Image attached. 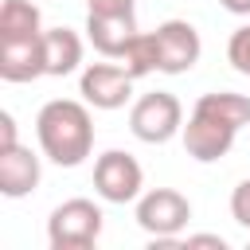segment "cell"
<instances>
[{
  "instance_id": "obj_1",
  "label": "cell",
  "mask_w": 250,
  "mask_h": 250,
  "mask_svg": "<svg viewBox=\"0 0 250 250\" xmlns=\"http://www.w3.org/2000/svg\"><path fill=\"white\" fill-rule=\"evenodd\" d=\"M35 137H39V148L51 164L59 168H78L90 148H94V121H90V109L74 98H55L39 109L35 117Z\"/></svg>"
},
{
  "instance_id": "obj_2",
  "label": "cell",
  "mask_w": 250,
  "mask_h": 250,
  "mask_svg": "<svg viewBox=\"0 0 250 250\" xmlns=\"http://www.w3.org/2000/svg\"><path fill=\"white\" fill-rule=\"evenodd\" d=\"M102 207L94 199H66L47 219V242L51 250H86L102 238Z\"/></svg>"
},
{
  "instance_id": "obj_3",
  "label": "cell",
  "mask_w": 250,
  "mask_h": 250,
  "mask_svg": "<svg viewBox=\"0 0 250 250\" xmlns=\"http://www.w3.org/2000/svg\"><path fill=\"white\" fill-rule=\"evenodd\" d=\"M129 129H133V137L145 141V145H164V141H172V137L184 129V105H180V98L168 94V90H156V94L137 98L133 109H129Z\"/></svg>"
},
{
  "instance_id": "obj_4",
  "label": "cell",
  "mask_w": 250,
  "mask_h": 250,
  "mask_svg": "<svg viewBox=\"0 0 250 250\" xmlns=\"http://www.w3.org/2000/svg\"><path fill=\"white\" fill-rule=\"evenodd\" d=\"M141 188H145V172L129 152L109 148L94 160V191L105 203H133L141 195Z\"/></svg>"
},
{
  "instance_id": "obj_5",
  "label": "cell",
  "mask_w": 250,
  "mask_h": 250,
  "mask_svg": "<svg viewBox=\"0 0 250 250\" xmlns=\"http://www.w3.org/2000/svg\"><path fill=\"white\" fill-rule=\"evenodd\" d=\"M191 219V203L176 188H152L137 199V223L152 238H176Z\"/></svg>"
},
{
  "instance_id": "obj_6",
  "label": "cell",
  "mask_w": 250,
  "mask_h": 250,
  "mask_svg": "<svg viewBox=\"0 0 250 250\" xmlns=\"http://www.w3.org/2000/svg\"><path fill=\"white\" fill-rule=\"evenodd\" d=\"M133 82L137 78L121 62H90L82 70L78 90H82L86 105H94V109H121L133 98Z\"/></svg>"
},
{
  "instance_id": "obj_7",
  "label": "cell",
  "mask_w": 250,
  "mask_h": 250,
  "mask_svg": "<svg viewBox=\"0 0 250 250\" xmlns=\"http://www.w3.org/2000/svg\"><path fill=\"white\" fill-rule=\"evenodd\" d=\"M156 47H160V74H188L199 62V31L188 20H164L156 31Z\"/></svg>"
},
{
  "instance_id": "obj_8",
  "label": "cell",
  "mask_w": 250,
  "mask_h": 250,
  "mask_svg": "<svg viewBox=\"0 0 250 250\" xmlns=\"http://www.w3.org/2000/svg\"><path fill=\"white\" fill-rule=\"evenodd\" d=\"M234 133H238V129L223 125L219 117H207V113H195V109H191V117H188V125H184V148H188L191 160L211 164V160H223V156L230 152Z\"/></svg>"
},
{
  "instance_id": "obj_9",
  "label": "cell",
  "mask_w": 250,
  "mask_h": 250,
  "mask_svg": "<svg viewBox=\"0 0 250 250\" xmlns=\"http://www.w3.org/2000/svg\"><path fill=\"white\" fill-rule=\"evenodd\" d=\"M86 39L94 43L98 55L121 59L125 47L137 39V20H133V12H90L86 16Z\"/></svg>"
},
{
  "instance_id": "obj_10",
  "label": "cell",
  "mask_w": 250,
  "mask_h": 250,
  "mask_svg": "<svg viewBox=\"0 0 250 250\" xmlns=\"http://www.w3.org/2000/svg\"><path fill=\"white\" fill-rule=\"evenodd\" d=\"M39 74H47L43 35L0 39V78L4 82H35Z\"/></svg>"
},
{
  "instance_id": "obj_11",
  "label": "cell",
  "mask_w": 250,
  "mask_h": 250,
  "mask_svg": "<svg viewBox=\"0 0 250 250\" xmlns=\"http://www.w3.org/2000/svg\"><path fill=\"white\" fill-rule=\"evenodd\" d=\"M39 188V156L23 145L0 148V191L8 199H23Z\"/></svg>"
},
{
  "instance_id": "obj_12",
  "label": "cell",
  "mask_w": 250,
  "mask_h": 250,
  "mask_svg": "<svg viewBox=\"0 0 250 250\" xmlns=\"http://www.w3.org/2000/svg\"><path fill=\"white\" fill-rule=\"evenodd\" d=\"M43 59H47V74H55V78L74 74L82 62V39L70 27H51V31H43Z\"/></svg>"
},
{
  "instance_id": "obj_13",
  "label": "cell",
  "mask_w": 250,
  "mask_h": 250,
  "mask_svg": "<svg viewBox=\"0 0 250 250\" xmlns=\"http://www.w3.org/2000/svg\"><path fill=\"white\" fill-rule=\"evenodd\" d=\"M191 109H195V113H207V117H219V121L230 125V129L250 125V98H246V94H230V90L199 94Z\"/></svg>"
},
{
  "instance_id": "obj_14",
  "label": "cell",
  "mask_w": 250,
  "mask_h": 250,
  "mask_svg": "<svg viewBox=\"0 0 250 250\" xmlns=\"http://www.w3.org/2000/svg\"><path fill=\"white\" fill-rule=\"evenodd\" d=\"M23 35H43L39 31V8L31 0H4V8H0V39H23Z\"/></svg>"
},
{
  "instance_id": "obj_15",
  "label": "cell",
  "mask_w": 250,
  "mask_h": 250,
  "mask_svg": "<svg viewBox=\"0 0 250 250\" xmlns=\"http://www.w3.org/2000/svg\"><path fill=\"white\" fill-rule=\"evenodd\" d=\"M121 66L133 74V78H145L152 70H160V47H156V35L152 31H137V39L125 47L121 55Z\"/></svg>"
},
{
  "instance_id": "obj_16",
  "label": "cell",
  "mask_w": 250,
  "mask_h": 250,
  "mask_svg": "<svg viewBox=\"0 0 250 250\" xmlns=\"http://www.w3.org/2000/svg\"><path fill=\"white\" fill-rule=\"evenodd\" d=\"M227 59L238 74H250V23L238 27L230 39H227Z\"/></svg>"
},
{
  "instance_id": "obj_17",
  "label": "cell",
  "mask_w": 250,
  "mask_h": 250,
  "mask_svg": "<svg viewBox=\"0 0 250 250\" xmlns=\"http://www.w3.org/2000/svg\"><path fill=\"white\" fill-rule=\"evenodd\" d=\"M230 215H234L238 227L250 230V180H242V184L230 191Z\"/></svg>"
},
{
  "instance_id": "obj_18",
  "label": "cell",
  "mask_w": 250,
  "mask_h": 250,
  "mask_svg": "<svg viewBox=\"0 0 250 250\" xmlns=\"http://www.w3.org/2000/svg\"><path fill=\"white\" fill-rule=\"evenodd\" d=\"M12 145H20L16 141V117L12 113H0V148H12Z\"/></svg>"
},
{
  "instance_id": "obj_19",
  "label": "cell",
  "mask_w": 250,
  "mask_h": 250,
  "mask_svg": "<svg viewBox=\"0 0 250 250\" xmlns=\"http://www.w3.org/2000/svg\"><path fill=\"white\" fill-rule=\"evenodd\" d=\"M90 12H133V0H86Z\"/></svg>"
},
{
  "instance_id": "obj_20",
  "label": "cell",
  "mask_w": 250,
  "mask_h": 250,
  "mask_svg": "<svg viewBox=\"0 0 250 250\" xmlns=\"http://www.w3.org/2000/svg\"><path fill=\"white\" fill-rule=\"evenodd\" d=\"M184 246H215V250H227V238L223 234H188Z\"/></svg>"
},
{
  "instance_id": "obj_21",
  "label": "cell",
  "mask_w": 250,
  "mask_h": 250,
  "mask_svg": "<svg viewBox=\"0 0 250 250\" xmlns=\"http://www.w3.org/2000/svg\"><path fill=\"white\" fill-rule=\"evenodd\" d=\"M227 12H234V16H250V0H219Z\"/></svg>"
}]
</instances>
